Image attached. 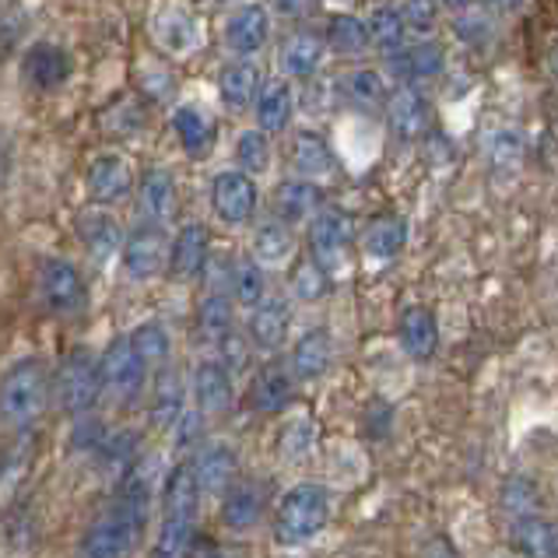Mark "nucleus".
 Instances as JSON below:
<instances>
[{"label":"nucleus","instance_id":"40","mask_svg":"<svg viewBox=\"0 0 558 558\" xmlns=\"http://www.w3.org/2000/svg\"><path fill=\"white\" fill-rule=\"evenodd\" d=\"M278 450L289 464H302L313 453V422L310 418H295L284 425V433L278 439Z\"/></svg>","mask_w":558,"mask_h":558},{"label":"nucleus","instance_id":"47","mask_svg":"<svg viewBox=\"0 0 558 558\" xmlns=\"http://www.w3.org/2000/svg\"><path fill=\"white\" fill-rule=\"evenodd\" d=\"M520 158H523L520 134L502 131V134L492 137V166H496V169H517Z\"/></svg>","mask_w":558,"mask_h":558},{"label":"nucleus","instance_id":"31","mask_svg":"<svg viewBox=\"0 0 558 558\" xmlns=\"http://www.w3.org/2000/svg\"><path fill=\"white\" fill-rule=\"evenodd\" d=\"M260 509H264V496L257 485H235L229 488L226 506H221V520L232 531H250L260 520Z\"/></svg>","mask_w":558,"mask_h":558},{"label":"nucleus","instance_id":"18","mask_svg":"<svg viewBox=\"0 0 558 558\" xmlns=\"http://www.w3.org/2000/svg\"><path fill=\"white\" fill-rule=\"evenodd\" d=\"M197 477H201V488L211 492V496H221V492H229L235 474H239V460H235V450L226 442L218 446H207V450L197 457Z\"/></svg>","mask_w":558,"mask_h":558},{"label":"nucleus","instance_id":"45","mask_svg":"<svg viewBox=\"0 0 558 558\" xmlns=\"http://www.w3.org/2000/svg\"><path fill=\"white\" fill-rule=\"evenodd\" d=\"M502 506L513 517L534 513V509H537V485L531 482V477H513V482L502 488Z\"/></svg>","mask_w":558,"mask_h":558},{"label":"nucleus","instance_id":"15","mask_svg":"<svg viewBox=\"0 0 558 558\" xmlns=\"http://www.w3.org/2000/svg\"><path fill=\"white\" fill-rule=\"evenodd\" d=\"M194 393L197 404L207 414H226L232 408V376L226 362H204L197 365L194 376Z\"/></svg>","mask_w":558,"mask_h":558},{"label":"nucleus","instance_id":"34","mask_svg":"<svg viewBox=\"0 0 558 558\" xmlns=\"http://www.w3.org/2000/svg\"><path fill=\"white\" fill-rule=\"evenodd\" d=\"M292 166L295 172H302L306 180H324L333 172V155L324 145V137L316 134H299L295 151H292Z\"/></svg>","mask_w":558,"mask_h":558},{"label":"nucleus","instance_id":"33","mask_svg":"<svg viewBox=\"0 0 558 558\" xmlns=\"http://www.w3.org/2000/svg\"><path fill=\"white\" fill-rule=\"evenodd\" d=\"M232 330V306L226 295H211L201 302L197 313V341L201 344H226Z\"/></svg>","mask_w":558,"mask_h":558},{"label":"nucleus","instance_id":"5","mask_svg":"<svg viewBox=\"0 0 558 558\" xmlns=\"http://www.w3.org/2000/svg\"><path fill=\"white\" fill-rule=\"evenodd\" d=\"M106 387L102 379V362H95L88 348H74V352L60 362L57 369V404L68 414H85L95 408L99 393Z\"/></svg>","mask_w":558,"mask_h":558},{"label":"nucleus","instance_id":"53","mask_svg":"<svg viewBox=\"0 0 558 558\" xmlns=\"http://www.w3.org/2000/svg\"><path fill=\"white\" fill-rule=\"evenodd\" d=\"M14 36H19V19H14V11H8V22H4V50L8 53L14 46Z\"/></svg>","mask_w":558,"mask_h":558},{"label":"nucleus","instance_id":"55","mask_svg":"<svg viewBox=\"0 0 558 558\" xmlns=\"http://www.w3.org/2000/svg\"><path fill=\"white\" fill-rule=\"evenodd\" d=\"M442 4H446V8H453V11H464V8L471 4V0H442Z\"/></svg>","mask_w":558,"mask_h":558},{"label":"nucleus","instance_id":"37","mask_svg":"<svg viewBox=\"0 0 558 558\" xmlns=\"http://www.w3.org/2000/svg\"><path fill=\"white\" fill-rule=\"evenodd\" d=\"M183 414V383L177 369H166L158 376V387H155V408H151V418L155 425L169 428Z\"/></svg>","mask_w":558,"mask_h":558},{"label":"nucleus","instance_id":"1","mask_svg":"<svg viewBox=\"0 0 558 558\" xmlns=\"http://www.w3.org/2000/svg\"><path fill=\"white\" fill-rule=\"evenodd\" d=\"M148 506H151V477L145 471H131L126 485L120 488L117 506L88 531V537L82 541V551L95 558L131 551L141 541V534H145Z\"/></svg>","mask_w":558,"mask_h":558},{"label":"nucleus","instance_id":"4","mask_svg":"<svg viewBox=\"0 0 558 558\" xmlns=\"http://www.w3.org/2000/svg\"><path fill=\"white\" fill-rule=\"evenodd\" d=\"M327 517H330L327 488L302 482L281 499L275 534H278V541H284V545H302V541H310L324 531Z\"/></svg>","mask_w":558,"mask_h":558},{"label":"nucleus","instance_id":"26","mask_svg":"<svg viewBox=\"0 0 558 558\" xmlns=\"http://www.w3.org/2000/svg\"><path fill=\"white\" fill-rule=\"evenodd\" d=\"M330 365V338L327 330H306L292 352V369L299 379H320Z\"/></svg>","mask_w":558,"mask_h":558},{"label":"nucleus","instance_id":"35","mask_svg":"<svg viewBox=\"0 0 558 558\" xmlns=\"http://www.w3.org/2000/svg\"><path fill=\"white\" fill-rule=\"evenodd\" d=\"M292 250H295V239H292L289 221H267V226H260L257 239H253V253H257V260L267 267L284 264L292 257Z\"/></svg>","mask_w":558,"mask_h":558},{"label":"nucleus","instance_id":"42","mask_svg":"<svg viewBox=\"0 0 558 558\" xmlns=\"http://www.w3.org/2000/svg\"><path fill=\"white\" fill-rule=\"evenodd\" d=\"M131 341L137 348V355L145 359L148 365H166L169 359V333L158 327V324H145L131 333Z\"/></svg>","mask_w":558,"mask_h":558},{"label":"nucleus","instance_id":"10","mask_svg":"<svg viewBox=\"0 0 558 558\" xmlns=\"http://www.w3.org/2000/svg\"><path fill=\"white\" fill-rule=\"evenodd\" d=\"M169 253L172 250H166V232L155 226H145L123 243V267L131 278H155L158 270L166 267Z\"/></svg>","mask_w":558,"mask_h":558},{"label":"nucleus","instance_id":"22","mask_svg":"<svg viewBox=\"0 0 558 558\" xmlns=\"http://www.w3.org/2000/svg\"><path fill=\"white\" fill-rule=\"evenodd\" d=\"M172 126H177V134L183 141V151L190 158H207L215 148V126L207 120L201 109L194 106H180L177 117H172Z\"/></svg>","mask_w":558,"mask_h":558},{"label":"nucleus","instance_id":"3","mask_svg":"<svg viewBox=\"0 0 558 558\" xmlns=\"http://www.w3.org/2000/svg\"><path fill=\"white\" fill-rule=\"evenodd\" d=\"M50 404V376L39 359H25L4 376L0 390V414L11 428H28Z\"/></svg>","mask_w":558,"mask_h":558},{"label":"nucleus","instance_id":"36","mask_svg":"<svg viewBox=\"0 0 558 558\" xmlns=\"http://www.w3.org/2000/svg\"><path fill=\"white\" fill-rule=\"evenodd\" d=\"M257 113H260V126L267 134H281L284 126H289L292 120V92L284 82H267L260 88V106H257Z\"/></svg>","mask_w":558,"mask_h":558},{"label":"nucleus","instance_id":"16","mask_svg":"<svg viewBox=\"0 0 558 558\" xmlns=\"http://www.w3.org/2000/svg\"><path fill=\"white\" fill-rule=\"evenodd\" d=\"M387 117H390V126H393V134H397V137L414 141V137H422V134H425L428 117H433V113H428V102H425L414 88H397V92L390 95Z\"/></svg>","mask_w":558,"mask_h":558},{"label":"nucleus","instance_id":"48","mask_svg":"<svg viewBox=\"0 0 558 558\" xmlns=\"http://www.w3.org/2000/svg\"><path fill=\"white\" fill-rule=\"evenodd\" d=\"M71 446L77 450H102L106 446V428H102V422H95V418H85V422H77L74 425V436H71Z\"/></svg>","mask_w":558,"mask_h":558},{"label":"nucleus","instance_id":"9","mask_svg":"<svg viewBox=\"0 0 558 558\" xmlns=\"http://www.w3.org/2000/svg\"><path fill=\"white\" fill-rule=\"evenodd\" d=\"M22 77L25 85L39 88V92H53L71 77V57L68 50H60L53 43H36L28 46L22 57Z\"/></svg>","mask_w":558,"mask_h":558},{"label":"nucleus","instance_id":"12","mask_svg":"<svg viewBox=\"0 0 558 558\" xmlns=\"http://www.w3.org/2000/svg\"><path fill=\"white\" fill-rule=\"evenodd\" d=\"M77 239L88 246V253L95 260H109L113 253L120 250V221L109 215V211H99V207H88V211L77 215Z\"/></svg>","mask_w":558,"mask_h":558},{"label":"nucleus","instance_id":"30","mask_svg":"<svg viewBox=\"0 0 558 558\" xmlns=\"http://www.w3.org/2000/svg\"><path fill=\"white\" fill-rule=\"evenodd\" d=\"M250 333L260 348H281L284 333H289V302L281 299L260 302L250 320Z\"/></svg>","mask_w":558,"mask_h":558},{"label":"nucleus","instance_id":"41","mask_svg":"<svg viewBox=\"0 0 558 558\" xmlns=\"http://www.w3.org/2000/svg\"><path fill=\"white\" fill-rule=\"evenodd\" d=\"M369 36L379 50H397L404 39V14L393 8H376L369 22Z\"/></svg>","mask_w":558,"mask_h":558},{"label":"nucleus","instance_id":"21","mask_svg":"<svg viewBox=\"0 0 558 558\" xmlns=\"http://www.w3.org/2000/svg\"><path fill=\"white\" fill-rule=\"evenodd\" d=\"M218 95H221V102H226V106L246 109L260 95V71H257V63L246 60V63H232V68L221 71Z\"/></svg>","mask_w":558,"mask_h":558},{"label":"nucleus","instance_id":"13","mask_svg":"<svg viewBox=\"0 0 558 558\" xmlns=\"http://www.w3.org/2000/svg\"><path fill=\"white\" fill-rule=\"evenodd\" d=\"M270 36V19H267V11L260 4H246V8H239L229 25H226V43H229V50L235 53H257L260 46L267 43Z\"/></svg>","mask_w":558,"mask_h":558},{"label":"nucleus","instance_id":"7","mask_svg":"<svg viewBox=\"0 0 558 558\" xmlns=\"http://www.w3.org/2000/svg\"><path fill=\"white\" fill-rule=\"evenodd\" d=\"M145 369H148V362L137 355V348H134L131 338L109 344V352L102 355L106 390H113L117 397H134V393H141V387H145Z\"/></svg>","mask_w":558,"mask_h":558},{"label":"nucleus","instance_id":"52","mask_svg":"<svg viewBox=\"0 0 558 558\" xmlns=\"http://www.w3.org/2000/svg\"><path fill=\"white\" fill-rule=\"evenodd\" d=\"M180 425H183V442H190V439H197L201 436V414H194V411H183L180 414Z\"/></svg>","mask_w":558,"mask_h":558},{"label":"nucleus","instance_id":"25","mask_svg":"<svg viewBox=\"0 0 558 558\" xmlns=\"http://www.w3.org/2000/svg\"><path fill=\"white\" fill-rule=\"evenodd\" d=\"M169 264H172V270H177L180 278L201 275L204 264H207V229L197 226V221H194V226H186L177 235V243H172Z\"/></svg>","mask_w":558,"mask_h":558},{"label":"nucleus","instance_id":"20","mask_svg":"<svg viewBox=\"0 0 558 558\" xmlns=\"http://www.w3.org/2000/svg\"><path fill=\"white\" fill-rule=\"evenodd\" d=\"M141 207L151 221H166L177 211V180L169 169H148L141 180Z\"/></svg>","mask_w":558,"mask_h":558},{"label":"nucleus","instance_id":"29","mask_svg":"<svg viewBox=\"0 0 558 558\" xmlns=\"http://www.w3.org/2000/svg\"><path fill=\"white\" fill-rule=\"evenodd\" d=\"M404 239H408L404 218L383 215V218L369 221V229H365V253H369L373 260H390L404 250Z\"/></svg>","mask_w":558,"mask_h":558},{"label":"nucleus","instance_id":"27","mask_svg":"<svg viewBox=\"0 0 558 558\" xmlns=\"http://www.w3.org/2000/svg\"><path fill=\"white\" fill-rule=\"evenodd\" d=\"M316 204H320V190L310 180H289V183H281L275 194V211L281 215V221H289V226L306 221L316 211Z\"/></svg>","mask_w":558,"mask_h":558},{"label":"nucleus","instance_id":"44","mask_svg":"<svg viewBox=\"0 0 558 558\" xmlns=\"http://www.w3.org/2000/svg\"><path fill=\"white\" fill-rule=\"evenodd\" d=\"M344 88L362 106H379L383 95H387V88H383V77L376 71H352L344 77Z\"/></svg>","mask_w":558,"mask_h":558},{"label":"nucleus","instance_id":"46","mask_svg":"<svg viewBox=\"0 0 558 558\" xmlns=\"http://www.w3.org/2000/svg\"><path fill=\"white\" fill-rule=\"evenodd\" d=\"M235 299L243 302V306H260V299H264V275H260V267L257 264H239L235 267Z\"/></svg>","mask_w":558,"mask_h":558},{"label":"nucleus","instance_id":"2","mask_svg":"<svg viewBox=\"0 0 558 558\" xmlns=\"http://www.w3.org/2000/svg\"><path fill=\"white\" fill-rule=\"evenodd\" d=\"M197 499H201V477L194 464H177L166 477L162 492V541H158V555H183L194 541V520H197Z\"/></svg>","mask_w":558,"mask_h":558},{"label":"nucleus","instance_id":"43","mask_svg":"<svg viewBox=\"0 0 558 558\" xmlns=\"http://www.w3.org/2000/svg\"><path fill=\"white\" fill-rule=\"evenodd\" d=\"M235 158L246 172H267L270 166V145L260 131H246L235 141Z\"/></svg>","mask_w":558,"mask_h":558},{"label":"nucleus","instance_id":"32","mask_svg":"<svg viewBox=\"0 0 558 558\" xmlns=\"http://www.w3.org/2000/svg\"><path fill=\"white\" fill-rule=\"evenodd\" d=\"M442 60L446 53L439 43H418L408 53L393 57V74L404 77V82H422V77H433L442 71Z\"/></svg>","mask_w":558,"mask_h":558},{"label":"nucleus","instance_id":"11","mask_svg":"<svg viewBox=\"0 0 558 558\" xmlns=\"http://www.w3.org/2000/svg\"><path fill=\"white\" fill-rule=\"evenodd\" d=\"M310 243H313V253L327 267L341 264L348 246H352V221H348L344 211H324V215H316L313 229H310Z\"/></svg>","mask_w":558,"mask_h":558},{"label":"nucleus","instance_id":"6","mask_svg":"<svg viewBox=\"0 0 558 558\" xmlns=\"http://www.w3.org/2000/svg\"><path fill=\"white\" fill-rule=\"evenodd\" d=\"M215 215L229 226H243L257 211V183L246 172H221L211 186Z\"/></svg>","mask_w":558,"mask_h":558},{"label":"nucleus","instance_id":"19","mask_svg":"<svg viewBox=\"0 0 558 558\" xmlns=\"http://www.w3.org/2000/svg\"><path fill=\"white\" fill-rule=\"evenodd\" d=\"M401 344L411 359H433L436 355V344H439V327H436V316L428 313L425 306H411L401 316Z\"/></svg>","mask_w":558,"mask_h":558},{"label":"nucleus","instance_id":"50","mask_svg":"<svg viewBox=\"0 0 558 558\" xmlns=\"http://www.w3.org/2000/svg\"><path fill=\"white\" fill-rule=\"evenodd\" d=\"M460 39L464 43H485L488 39V19H482V14H474V19H464L457 25Z\"/></svg>","mask_w":558,"mask_h":558},{"label":"nucleus","instance_id":"24","mask_svg":"<svg viewBox=\"0 0 558 558\" xmlns=\"http://www.w3.org/2000/svg\"><path fill=\"white\" fill-rule=\"evenodd\" d=\"M324 60V39L316 32H295L281 50V68L292 77H313Z\"/></svg>","mask_w":558,"mask_h":558},{"label":"nucleus","instance_id":"39","mask_svg":"<svg viewBox=\"0 0 558 558\" xmlns=\"http://www.w3.org/2000/svg\"><path fill=\"white\" fill-rule=\"evenodd\" d=\"M369 39V25H362L352 14H333L327 25V46L333 53H359Z\"/></svg>","mask_w":558,"mask_h":558},{"label":"nucleus","instance_id":"8","mask_svg":"<svg viewBox=\"0 0 558 558\" xmlns=\"http://www.w3.org/2000/svg\"><path fill=\"white\" fill-rule=\"evenodd\" d=\"M39 295L53 313H74L85 302V281L68 260H46L39 270Z\"/></svg>","mask_w":558,"mask_h":558},{"label":"nucleus","instance_id":"17","mask_svg":"<svg viewBox=\"0 0 558 558\" xmlns=\"http://www.w3.org/2000/svg\"><path fill=\"white\" fill-rule=\"evenodd\" d=\"M126 190H131V166H126L120 155L95 158L88 169V194L102 204H113L126 194Z\"/></svg>","mask_w":558,"mask_h":558},{"label":"nucleus","instance_id":"54","mask_svg":"<svg viewBox=\"0 0 558 558\" xmlns=\"http://www.w3.org/2000/svg\"><path fill=\"white\" fill-rule=\"evenodd\" d=\"M492 4L502 8V11H513V8H520V4H523V0H492Z\"/></svg>","mask_w":558,"mask_h":558},{"label":"nucleus","instance_id":"28","mask_svg":"<svg viewBox=\"0 0 558 558\" xmlns=\"http://www.w3.org/2000/svg\"><path fill=\"white\" fill-rule=\"evenodd\" d=\"M513 545L527 555H537V558H555L558 555V527L527 513L513 523Z\"/></svg>","mask_w":558,"mask_h":558},{"label":"nucleus","instance_id":"23","mask_svg":"<svg viewBox=\"0 0 558 558\" xmlns=\"http://www.w3.org/2000/svg\"><path fill=\"white\" fill-rule=\"evenodd\" d=\"M155 28H158V43L166 46L172 53H186L194 50L201 43V25L194 14H186L180 8H166L162 14L155 19Z\"/></svg>","mask_w":558,"mask_h":558},{"label":"nucleus","instance_id":"38","mask_svg":"<svg viewBox=\"0 0 558 558\" xmlns=\"http://www.w3.org/2000/svg\"><path fill=\"white\" fill-rule=\"evenodd\" d=\"M327 264L316 257H302V260H295V267H292V292L302 299V302H316V299H324L327 295V270H324Z\"/></svg>","mask_w":558,"mask_h":558},{"label":"nucleus","instance_id":"14","mask_svg":"<svg viewBox=\"0 0 558 558\" xmlns=\"http://www.w3.org/2000/svg\"><path fill=\"white\" fill-rule=\"evenodd\" d=\"M292 401V376L284 369L281 362H267L264 369H257L253 376V387H250V404L264 411V414H275L284 404Z\"/></svg>","mask_w":558,"mask_h":558},{"label":"nucleus","instance_id":"51","mask_svg":"<svg viewBox=\"0 0 558 558\" xmlns=\"http://www.w3.org/2000/svg\"><path fill=\"white\" fill-rule=\"evenodd\" d=\"M313 4L316 0H275L278 14H284V19H299V14H306Z\"/></svg>","mask_w":558,"mask_h":558},{"label":"nucleus","instance_id":"49","mask_svg":"<svg viewBox=\"0 0 558 558\" xmlns=\"http://www.w3.org/2000/svg\"><path fill=\"white\" fill-rule=\"evenodd\" d=\"M436 19V4L433 0H408V22L418 25V28H428Z\"/></svg>","mask_w":558,"mask_h":558}]
</instances>
